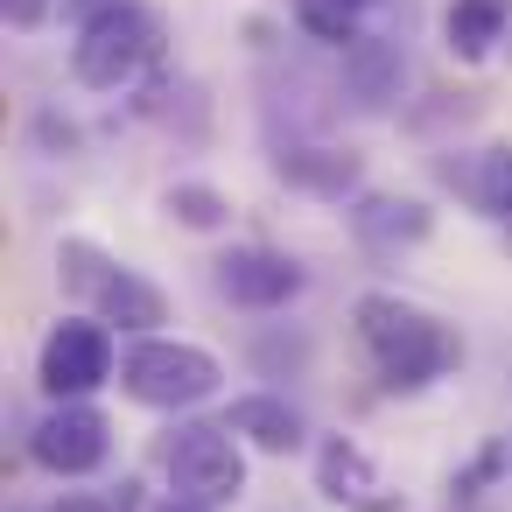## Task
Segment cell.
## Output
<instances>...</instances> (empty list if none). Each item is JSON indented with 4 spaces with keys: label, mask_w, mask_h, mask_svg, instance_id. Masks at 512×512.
Masks as SVG:
<instances>
[{
    "label": "cell",
    "mask_w": 512,
    "mask_h": 512,
    "mask_svg": "<svg viewBox=\"0 0 512 512\" xmlns=\"http://www.w3.org/2000/svg\"><path fill=\"white\" fill-rule=\"evenodd\" d=\"M302 260L295 253H274V246H232L218 253V295L239 302V309H288L302 295Z\"/></svg>",
    "instance_id": "cell-8"
},
{
    "label": "cell",
    "mask_w": 512,
    "mask_h": 512,
    "mask_svg": "<svg viewBox=\"0 0 512 512\" xmlns=\"http://www.w3.org/2000/svg\"><path fill=\"white\" fill-rule=\"evenodd\" d=\"M120 386H127V400H141V407H155V414H190V407H204V400L225 386V365H218L204 344L141 337V344H127V358H120Z\"/></svg>",
    "instance_id": "cell-2"
},
{
    "label": "cell",
    "mask_w": 512,
    "mask_h": 512,
    "mask_svg": "<svg viewBox=\"0 0 512 512\" xmlns=\"http://www.w3.org/2000/svg\"><path fill=\"white\" fill-rule=\"evenodd\" d=\"M155 512H218V505H197V498H176V491H169V498H162Z\"/></svg>",
    "instance_id": "cell-20"
},
{
    "label": "cell",
    "mask_w": 512,
    "mask_h": 512,
    "mask_svg": "<svg viewBox=\"0 0 512 512\" xmlns=\"http://www.w3.org/2000/svg\"><path fill=\"white\" fill-rule=\"evenodd\" d=\"M148 64H162V15L141 8V0H120V8L92 15L78 29V50H71V71L85 92H120L134 85Z\"/></svg>",
    "instance_id": "cell-3"
},
{
    "label": "cell",
    "mask_w": 512,
    "mask_h": 512,
    "mask_svg": "<svg viewBox=\"0 0 512 512\" xmlns=\"http://www.w3.org/2000/svg\"><path fill=\"white\" fill-rule=\"evenodd\" d=\"M505 232H512V218H505Z\"/></svg>",
    "instance_id": "cell-23"
},
{
    "label": "cell",
    "mask_w": 512,
    "mask_h": 512,
    "mask_svg": "<svg viewBox=\"0 0 512 512\" xmlns=\"http://www.w3.org/2000/svg\"><path fill=\"white\" fill-rule=\"evenodd\" d=\"M351 323H358V344H365L386 393H421L442 372H456V358H463V344L442 316H428V309H414L407 295H386V288L358 295Z\"/></svg>",
    "instance_id": "cell-1"
},
{
    "label": "cell",
    "mask_w": 512,
    "mask_h": 512,
    "mask_svg": "<svg viewBox=\"0 0 512 512\" xmlns=\"http://www.w3.org/2000/svg\"><path fill=\"white\" fill-rule=\"evenodd\" d=\"M351 8H365V0H351Z\"/></svg>",
    "instance_id": "cell-22"
},
{
    "label": "cell",
    "mask_w": 512,
    "mask_h": 512,
    "mask_svg": "<svg viewBox=\"0 0 512 512\" xmlns=\"http://www.w3.org/2000/svg\"><path fill=\"white\" fill-rule=\"evenodd\" d=\"M295 29L316 36V43L351 50L358 43V8H351V0H295Z\"/></svg>",
    "instance_id": "cell-17"
},
{
    "label": "cell",
    "mask_w": 512,
    "mask_h": 512,
    "mask_svg": "<svg viewBox=\"0 0 512 512\" xmlns=\"http://www.w3.org/2000/svg\"><path fill=\"white\" fill-rule=\"evenodd\" d=\"M505 43H512V36H505Z\"/></svg>",
    "instance_id": "cell-24"
},
{
    "label": "cell",
    "mask_w": 512,
    "mask_h": 512,
    "mask_svg": "<svg viewBox=\"0 0 512 512\" xmlns=\"http://www.w3.org/2000/svg\"><path fill=\"white\" fill-rule=\"evenodd\" d=\"M57 274H64V288H71V295H85V302H92V316H99V323H120V330H134V337H155V323H169V295H162L155 281H141L134 267L106 260L92 239H64Z\"/></svg>",
    "instance_id": "cell-4"
},
{
    "label": "cell",
    "mask_w": 512,
    "mask_h": 512,
    "mask_svg": "<svg viewBox=\"0 0 512 512\" xmlns=\"http://www.w3.org/2000/svg\"><path fill=\"white\" fill-rule=\"evenodd\" d=\"M344 218H351V239L365 253H407L435 232V211L421 197H400V190H358Z\"/></svg>",
    "instance_id": "cell-9"
},
{
    "label": "cell",
    "mask_w": 512,
    "mask_h": 512,
    "mask_svg": "<svg viewBox=\"0 0 512 512\" xmlns=\"http://www.w3.org/2000/svg\"><path fill=\"white\" fill-rule=\"evenodd\" d=\"M0 15H8V29H43L50 22V0H0Z\"/></svg>",
    "instance_id": "cell-18"
},
{
    "label": "cell",
    "mask_w": 512,
    "mask_h": 512,
    "mask_svg": "<svg viewBox=\"0 0 512 512\" xmlns=\"http://www.w3.org/2000/svg\"><path fill=\"white\" fill-rule=\"evenodd\" d=\"M225 428H232L239 442H253L260 456H295V449L309 442L302 407L281 400V393H239V400L225 407Z\"/></svg>",
    "instance_id": "cell-11"
},
{
    "label": "cell",
    "mask_w": 512,
    "mask_h": 512,
    "mask_svg": "<svg viewBox=\"0 0 512 512\" xmlns=\"http://www.w3.org/2000/svg\"><path fill=\"white\" fill-rule=\"evenodd\" d=\"M43 512H113V498H92V491H64L57 505H43Z\"/></svg>",
    "instance_id": "cell-19"
},
{
    "label": "cell",
    "mask_w": 512,
    "mask_h": 512,
    "mask_svg": "<svg viewBox=\"0 0 512 512\" xmlns=\"http://www.w3.org/2000/svg\"><path fill=\"white\" fill-rule=\"evenodd\" d=\"M316 491L344 512H400V498L386 491V477L372 470V456L351 442V435H330L316 449Z\"/></svg>",
    "instance_id": "cell-10"
},
{
    "label": "cell",
    "mask_w": 512,
    "mask_h": 512,
    "mask_svg": "<svg viewBox=\"0 0 512 512\" xmlns=\"http://www.w3.org/2000/svg\"><path fill=\"white\" fill-rule=\"evenodd\" d=\"M106 8H120V0H99V15H106Z\"/></svg>",
    "instance_id": "cell-21"
},
{
    "label": "cell",
    "mask_w": 512,
    "mask_h": 512,
    "mask_svg": "<svg viewBox=\"0 0 512 512\" xmlns=\"http://www.w3.org/2000/svg\"><path fill=\"white\" fill-rule=\"evenodd\" d=\"M505 36H512V0H449L442 43H449L456 64H484Z\"/></svg>",
    "instance_id": "cell-13"
},
{
    "label": "cell",
    "mask_w": 512,
    "mask_h": 512,
    "mask_svg": "<svg viewBox=\"0 0 512 512\" xmlns=\"http://www.w3.org/2000/svg\"><path fill=\"white\" fill-rule=\"evenodd\" d=\"M162 211H169L176 225H190V232H225V225H232V197L211 190V183H169V190H162Z\"/></svg>",
    "instance_id": "cell-15"
},
{
    "label": "cell",
    "mask_w": 512,
    "mask_h": 512,
    "mask_svg": "<svg viewBox=\"0 0 512 512\" xmlns=\"http://www.w3.org/2000/svg\"><path fill=\"white\" fill-rule=\"evenodd\" d=\"M36 379L50 400H92L106 379H113V337L99 316H64L50 337H43V358H36Z\"/></svg>",
    "instance_id": "cell-6"
},
{
    "label": "cell",
    "mask_w": 512,
    "mask_h": 512,
    "mask_svg": "<svg viewBox=\"0 0 512 512\" xmlns=\"http://www.w3.org/2000/svg\"><path fill=\"white\" fill-rule=\"evenodd\" d=\"M29 456L50 470V477H92L106 456H113V421L92 407V400H57L36 435H29Z\"/></svg>",
    "instance_id": "cell-7"
},
{
    "label": "cell",
    "mask_w": 512,
    "mask_h": 512,
    "mask_svg": "<svg viewBox=\"0 0 512 512\" xmlns=\"http://www.w3.org/2000/svg\"><path fill=\"white\" fill-rule=\"evenodd\" d=\"M281 183L309 190V197H358V155L351 148H309V141H288L274 155Z\"/></svg>",
    "instance_id": "cell-14"
},
{
    "label": "cell",
    "mask_w": 512,
    "mask_h": 512,
    "mask_svg": "<svg viewBox=\"0 0 512 512\" xmlns=\"http://www.w3.org/2000/svg\"><path fill=\"white\" fill-rule=\"evenodd\" d=\"M470 204L484 211V218H512V148H484L477 162H470Z\"/></svg>",
    "instance_id": "cell-16"
},
{
    "label": "cell",
    "mask_w": 512,
    "mask_h": 512,
    "mask_svg": "<svg viewBox=\"0 0 512 512\" xmlns=\"http://www.w3.org/2000/svg\"><path fill=\"white\" fill-rule=\"evenodd\" d=\"M400 85H407V64H400V50L386 36H358L344 50V99L358 113H386L400 99Z\"/></svg>",
    "instance_id": "cell-12"
},
{
    "label": "cell",
    "mask_w": 512,
    "mask_h": 512,
    "mask_svg": "<svg viewBox=\"0 0 512 512\" xmlns=\"http://www.w3.org/2000/svg\"><path fill=\"white\" fill-rule=\"evenodd\" d=\"M169 491L197 505H239L246 491V456L225 421H183L169 435Z\"/></svg>",
    "instance_id": "cell-5"
}]
</instances>
